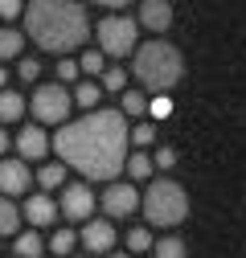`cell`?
<instances>
[{"label": "cell", "mask_w": 246, "mask_h": 258, "mask_svg": "<svg viewBox=\"0 0 246 258\" xmlns=\"http://www.w3.org/2000/svg\"><path fill=\"white\" fill-rule=\"evenodd\" d=\"M148 107L152 103H148L144 90H123V115H136L140 119V115H148Z\"/></svg>", "instance_id": "603a6c76"}, {"label": "cell", "mask_w": 246, "mask_h": 258, "mask_svg": "<svg viewBox=\"0 0 246 258\" xmlns=\"http://www.w3.org/2000/svg\"><path fill=\"white\" fill-rule=\"evenodd\" d=\"M25 37H33V45L45 53H70L86 45L90 17L82 5H70V0H37L25 9Z\"/></svg>", "instance_id": "7a4b0ae2"}, {"label": "cell", "mask_w": 246, "mask_h": 258, "mask_svg": "<svg viewBox=\"0 0 246 258\" xmlns=\"http://www.w3.org/2000/svg\"><path fill=\"white\" fill-rule=\"evenodd\" d=\"M17 234H21V209L9 197H0V238H17Z\"/></svg>", "instance_id": "5bb4252c"}, {"label": "cell", "mask_w": 246, "mask_h": 258, "mask_svg": "<svg viewBox=\"0 0 246 258\" xmlns=\"http://www.w3.org/2000/svg\"><path fill=\"white\" fill-rule=\"evenodd\" d=\"M152 164H156V168H172V164H176V152H172V148H160L156 156H152Z\"/></svg>", "instance_id": "4dcf8cb0"}, {"label": "cell", "mask_w": 246, "mask_h": 258, "mask_svg": "<svg viewBox=\"0 0 246 258\" xmlns=\"http://www.w3.org/2000/svg\"><path fill=\"white\" fill-rule=\"evenodd\" d=\"M132 70H136V78H140L144 90L168 94V90L180 82V74H184V57H180L176 45H168L164 37H156V41H148V45L136 49Z\"/></svg>", "instance_id": "3957f363"}, {"label": "cell", "mask_w": 246, "mask_h": 258, "mask_svg": "<svg viewBox=\"0 0 246 258\" xmlns=\"http://www.w3.org/2000/svg\"><path fill=\"white\" fill-rule=\"evenodd\" d=\"M21 49H25V33L13 29V25H5V29H0V61H5V57H17Z\"/></svg>", "instance_id": "d6986e66"}, {"label": "cell", "mask_w": 246, "mask_h": 258, "mask_svg": "<svg viewBox=\"0 0 246 258\" xmlns=\"http://www.w3.org/2000/svg\"><path fill=\"white\" fill-rule=\"evenodd\" d=\"M128 119L123 111H90L82 119H70L61 132L53 136V152L61 156V164L82 172L86 180H107L115 184V176L128 168Z\"/></svg>", "instance_id": "6da1fadb"}, {"label": "cell", "mask_w": 246, "mask_h": 258, "mask_svg": "<svg viewBox=\"0 0 246 258\" xmlns=\"http://www.w3.org/2000/svg\"><path fill=\"white\" fill-rule=\"evenodd\" d=\"M140 192H136V184L128 180V184H123V180H115V184H107L103 188V197H99V205H103V213L107 217H132L136 209H140Z\"/></svg>", "instance_id": "52a82bcc"}, {"label": "cell", "mask_w": 246, "mask_h": 258, "mask_svg": "<svg viewBox=\"0 0 246 258\" xmlns=\"http://www.w3.org/2000/svg\"><path fill=\"white\" fill-rule=\"evenodd\" d=\"M21 13H25V9L17 5V0H0V21H17Z\"/></svg>", "instance_id": "f546056e"}, {"label": "cell", "mask_w": 246, "mask_h": 258, "mask_svg": "<svg viewBox=\"0 0 246 258\" xmlns=\"http://www.w3.org/2000/svg\"><path fill=\"white\" fill-rule=\"evenodd\" d=\"M78 246V234L74 230H53V238H49V250L57 254V258H70V250Z\"/></svg>", "instance_id": "7402d4cb"}, {"label": "cell", "mask_w": 246, "mask_h": 258, "mask_svg": "<svg viewBox=\"0 0 246 258\" xmlns=\"http://www.w3.org/2000/svg\"><path fill=\"white\" fill-rule=\"evenodd\" d=\"M74 258H82V254H74Z\"/></svg>", "instance_id": "d590c367"}, {"label": "cell", "mask_w": 246, "mask_h": 258, "mask_svg": "<svg viewBox=\"0 0 246 258\" xmlns=\"http://www.w3.org/2000/svg\"><path fill=\"white\" fill-rule=\"evenodd\" d=\"M5 152H9V136L0 132V160H5Z\"/></svg>", "instance_id": "d6a6232c"}, {"label": "cell", "mask_w": 246, "mask_h": 258, "mask_svg": "<svg viewBox=\"0 0 246 258\" xmlns=\"http://www.w3.org/2000/svg\"><path fill=\"white\" fill-rule=\"evenodd\" d=\"M25 94H17V90H0V123H13V119H21L25 115Z\"/></svg>", "instance_id": "2e32d148"}, {"label": "cell", "mask_w": 246, "mask_h": 258, "mask_svg": "<svg viewBox=\"0 0 246 258\" xmlns=\"http://www.w3.org/2000/svg\"><path fill=\"white\" fill-rule=\"evenodd\" d=\"M49 148H53V140L41 132V127H33V123L17 132V152H21V160H41Z\"/></svg>", "instance_id": "7c38bea8"}, {"label": "cell", "mask_w": 246, "mask_h": 258, "mask_svg": "<svg viewBox=\"0 0 246 258\" xmlns=\"http://www.w3.org/2000/svg\"><path fill=\"white\" fill-rule=\"evenodd\" d=\"M78 242H82L90 254H111V246H115V225H111V217H90V221L82 225Z\"/></svg>", "instance_id": "30bf717a"}, {"label": "cell", "mask_w": 246, "mask_h": 258, "mask_svg": "<svg viewBox=\"0 0 246 258\" xmlns=\"http://www.w3.org/2000/svg\"><path fill=\"white\" fill-rule=\"evenodd\" d=\"M5 78H9V74H5V66H0V90H5Z\"/></svg>", "instance_id": "e575fe53"}, {"label": "cell", "mask_w": 246, "mask_h": 258, "mask_svg": "<svg viewBox=\"0 0 246 258\" xmlns=\"http://www.w3.org/2000/svg\"><path fill=\"white\" fill-rule=\"evenodd\" d=\"M140 25L152 29V33H164V29L172 25V9L164 5V0H148V5L140 9Z\"/></svg>", "instance_id": "4fadbf2b"}, {"label": "cell", "mask_w": 246, "mask_h": 258, "mask_svg": "<svg viewBox=\"0 0 246 258\" xmlns=\"http://www.w3.org/2000/svg\"><path fill=\"white\" fill-rule=\"evenodd\" d=\"M148 111H152V115H168V111H172V103L160 94V99H152V107H148Z\"/></svg>", "instance_id": "1f68e13d"}, {"label": "cell", "mask_w": 246, "mask_h": 258, "mask_svg": "<svg viewBox=\"0 0 246 258\" xmlns=\"http://www.w3.org/2000/svg\"><path fill=\"white\" fill-rule=\"evenodd\" d=\"M21 78L25 82H37L41 78V61L37 57H21Z\"/></svg>", "instance_id": "f1b7e54d"}, {"label": "cell", "mask_w": 246, "mask_h": 258, "mask_svg": "<svg viewBox=\"0 0 246 258\" xmlns=\"http://www.w3.org/2000/svg\"><path fill=\"white\" fill-rule=\"evenodd\" d=\"M152 168H156V164H152L148 152H132V156H128V176H132V180H148Z\"/></svg>", "instance_id": "44dd1931"}, {"label": "cell", "mask_w": 246, "mask_h": 258, "mask_svg": "<svg viewBox=\"0 0 246 258\" xmlns=\"http://www.w3.org/2000/svg\"><path fill=\"white\" fill-rule=\"evenodd\" d=\"M57 209L66 221H90V213H95V192H90V184H66L57 197Z\"/></svg>", "instance_id": "ba28073f"}, {"label": "cell", "mask_w": 246, "mask_h": 258, "mask_svg": "<svg viewBox=\"0 0 246 258\" xmlns=\"http://www.w3.org/2000/svg\"><path fill=\"white\" fill-rule=\"evenodd\" d=\"M148 225H156V230H172V225H180L184 217H189V197H184V188L176 180H152L144 201H140Z\"/></svg>", "instance_id": "277c9868"}, {"label": "cell", "mask_w": 246, "mask_h": 258, "mask_svg": "<svg viewBox=\"0 0 246 258\" xmlns=\"http://www.w3.org/2000/svg\"><path fill=\"white\" fill-rule=\"evenodd\" d=\"M152 140H156V127H152V123H136L132 127V144L136 148H148Z\"/></svg>", "instance_id": "4316f807"}, {"label": "cell", "mask_w": 246, "mask_h": 258, "mask_svg": "<svg viewBox=\"0 0 246 258\" xmlns=\"http://www.w3.org/2000/svg\"><path fill=\"white\" fill-rule=\"evenodd\" d=\"M99 49L107 57H128L136 49V37H140V21L128 17V13H107L99 17Z\"/></svg>", "instance_id": "5b68a950"}, {"label": "cell", "mask_w": 246, "mask_h": 258, "mask_svg": "<svg viewBox=\"0 0 246 258\" xmlns=\"http://www.w3.org/2000/svg\"><path fill=\"white\" fill-rule=\"evenodd\" d=\"M99 86H103V90H119V94H123V90H128V70L107 66V74L99 78Z\"/></svg>", "instance_id": "d4e9b609"}, {"label": "cell", "mask_w": 246, "mask_h": 258, "mask_svg": "<svg viewBox=\"0 0 246 258\" xmlns=\"http://www.w3.org/2000/svg\"><path fill=\"white\" fill-rule=\"evenodd\" d=\"M78 74H82V66H78V61H70V57H61V61H57V82H61V86H66V82H74Z\"/></svg>", "instance_id": "83f0119b"}, {"label": "cell", "mask_w": 246, "mask_h": 258, "mask_svg": "<svg viewBox=\"0 0 246 258\" xmlns=\"http://www.w3.org/2000/svg\"><path fill=\"white\" fill-rule=\"evenodd\" d=\"M57 201L49 197V192H33V197L25 201V221L33 225V230H45V225H53L57 221Z\"/></svg>", "instance_id": "8fae6325"}, {"label": "cell", "mask_w": 246, "mask_h": 258, "mask_svg": "<svg viewBox=\"0 0 246 258\" xmlns=\"http://www.w3.org/2000/svg\"><path fill=\"white\" fill-rule=\"evenodd\" d=\"M152 254L156 258H184V242L180 238H160L156 246H152Z\"/></svg>", "instance_id": "484cf974"}, {"label": "cell", "mask_w": 246, "mask_h": 258, "mask_svg": "<svg viewBox=\"0 0 246 258\" xmlns=\"http://www.w3.org/2000/svg\"><path fill=\"white\" fill-rule=\"evenodd\" d=\"M29 184H33V172H29L25 160H0V197H21V192H29Z\"/></svg>", "instance_id": "9c48e42d"}, {"label": "cell", "mask_w": 246, "mask_h": 258, "mask_svg": "<svg viewBox=\"0 0 246 258\" xmlns=\"http://www.w3.org/2000/svg\"><path fill=\"white\" fill-rule=\"evenodd\" d=\"M37 184H41L45 192H49V188H66V164H41Z\"/></svg>", "instance_id": "ffe728a7"}, {"label": "cell", "mask_w": 246, "mask_h": 258, "mask_svg": "<svg viewBox=\"0 0 246 258\" xmlns=\"http://www.w3.org/2000/svg\"><path fill=\"white\" fill-rule=\"evenodd\" d=\"M78 66H82V74H86L90 82H95V78L107 74V53H103V49H86V53L78 57Z\"/></svg>", "instance_id": "e0dca14e"}, {"label": "cell", "mask_w": 246, "mask_h": 258, "mask_svg": "<svg viewBox=\"0 0 246 258\" xmlns=\"http://www.w3.org/2000/svg\"><path fill=\"white\" fill-rule=\"evenodd\" d=\"M29 107H33V119H37V123H61V127H66V115H70V107H74V94L61 86V82L37 86L33 99H29Z\"/></svg>", "instance_id": "8992f818"}, {"label": "cell", "mask_w": 246, "mask_h": 258, "mask_svg": "<svg viewBox=\"0 0 246 258\" xmlns=\"http://www.w3.org/2000/svg\"><path fill=\"white\" fill-rule=\"evenodd\" d=\"M103 258H132V254H119V250H111V254H103Z\"/></svg>", "instance_id": "836d02e7"}, {"label": "cell", "mask_w": 246, "mask_h": 258, "mask_svg": "<svg viewBox=\"0 0 246 258\" xmlns=\"http://www.w3.org/2000/svg\"><path fill=\"white\" fill-rule=\"evenodd\" d=\"M99 99H103V86H99V82H90V78H86V82H78L74 103H78V107H86V115H90V111H99Z\"/></svg>", "instance_id": "ac0fdd59"}, {"label": "cell", "mask_w": 246, "mask_h": 258, "mask_svg": "<svg viewBox=\"0 0 246 258\" xmlns=\"http://www.w3.org/2000/svg\"><path fill=\"white\" fill-rule=\"evenodd\" d=\"M41 250H45V242H41L37 230H25V234H17V242H13V254H17V258H41Z\"/></svg>", "instance_id": "9a60e30c"}, {"label": "cell", "mask_w": 246, "mask_h": 258, "mask_svg": "<svg viewBox=\"0 0 246 258\" xmlns=\"http://www.w3.org/2000/svg\"><path fill=\"white\" fill-rule=\"evenodd\" d=\"M152 246H156V242H152V234L144 230V225H132V230H128V250H132V254H144V250H152Z\"/></svg>", "instance_id": "cb8c5ba5"}]
</instances>
